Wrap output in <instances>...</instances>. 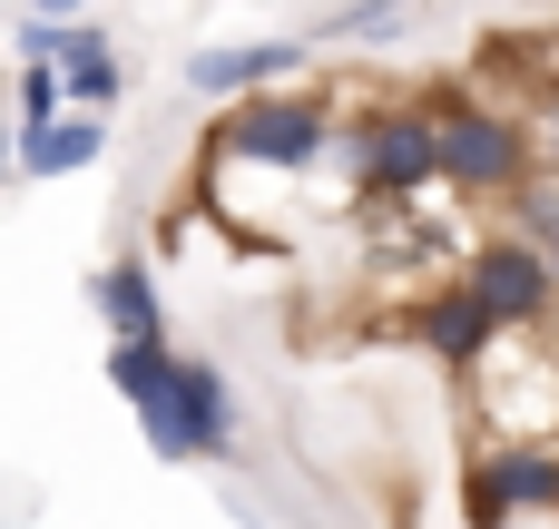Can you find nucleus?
Masks as SVG:
<instances>
[{"mask_svg": "<svg viewBox=\"0 0 559 529\" xmlns=\"http://www.w3.org/2000/svg\"><path fill=\"white\" fill-rule=\"evenodd\" d=\"M423 118H432V187H452V196H521L531 187V128L511 118V108H491V98H472V88H442V98H423Z\"/></svg>", "mask_w": 559, "mask_h": 529, "instance_id": "obj_1", "label": "nucleus"}, {"mask_svg": "<svg viewBox=\"0 0 559 529\" xmlns=\"http://www.w3.org/2000/svg\"><path fill=\"white\" fill-rule=\"evenodd\" d=\"M216 167H255V177H314L334 157V98L324 88H265L246 108H226V128L206 137Z\"/></svg>", "mask_w": 559, "mask_h": 529, "instance_id": "obj_2", "label": "nucleus"}, {"mask_svg": "<svg viewBox=\"0 0 559 529\" xmlns=\"http://www.w3.org/2000/svg\"><path fill=\"white\" fill-rule=\"evenodd\" d=\"M157 461H226L236 452V383L216 353H167V393L157 412H138Z\"/></svg>", "mask_w": 559, "mask_h": 529, "instance_id": "obj_3", "label": "nucleus"}, {"mask_svg": "<svg viewBox=\"0 0 559 529\" xmlns=\"http://www.w3.org/2000/svg\"><path fill=\"white\" fill-rule=\"evenodd\" d=\"M334 147H344V167H354V187H364L373 206H413V196L432 187V118H423V98L364 108Z\"/></svg>", "mask_w": 559, "mask_h": 529, "instance_id": "obj_4", "label": "nucleus"}, {"mask_svg": "<svg viewBox=\"0 0 559 529\" xmlns=\"http://www.w3.org/2000/svg\"><path fill=\"white\" fill-rule=\"evenodd\" d=\"M462 510H472V529L559 520V442H531V452H481V461H472V481H462Z\"/></svg>", "mask_w": 559, "mask_h": 529, "instance_id": "obj_5", "label": "nucleus"}, {"mask_svg": "<svg viewBox=\"0 0 559 529\" xmlns=\"http://www.w3.org/2000/svg\"><path fill=\"white\" fill-rule=\"evenodd\" d=\"M472 294H481V314L501 324V334H540L559 314L550 294V265H540V245H521V236H481L472 245V275H462Z\"/></svg>", "mask_w": 559, "mask_h": 529, "instance_id": "obj_6", "label": "nucleus"}, {"mask_svg": "<svg viewBox=\"0 0 559 529\" xmlns=\"http://www.w3.org/2000/svg\"><path fill=\"white\" fill-rule=\"evenodd\" d=\"M295 69H305V39H226V49L187 59V88L216 98V108H246L265 88H295Z\"/></svg>", "mask_w": 559, "mask_h": 529, "instance_id": "obj_7", "label": "nucleus"}, {"mask_svg": "<svg viewBox=\"0 0 559 529\" xmlns=\"http://www.w3.org/2000/svg\"><path fill=\"white\" fill-rule=\"evenodd\" d=\"M413 344H423L442 373H481V363L501 353V324H491L481 294L452 275V285H423V304H413Z\"/></svg>", "mask_w": 559, "mask_h": 529, "instance_id": "obj_8", "label": "nucleus"}, {"mask_svg": "<svg viewBox=\"0 0 559 529\" xmlns=\"http://www.w3.org/2000/svg\"><path fill=\"white\" fill-rule=\"evenodd\" d=\"M49 69H59V108H69V118H108V108L128 98V59H118V39L88 29V20L69 29V49H59Z\"/></svg>", "mask_w": 559, "mask_h": 529, "instance_id": "obj_9", "label": "nucleus"}, {"mask_svg": "<svg viewBox=\"0 0 559 529\" xmlns=\"http://www.w3.org/2000/svg\"><path fill=\"white\" fill-rule=\"evenodd\" d=\"M98 314H108V344H167L157 265H147V255H118V265L98 275Z\"/></svg>", "mask_w": 559, "mask_h": 529, "instance_id": "obj_10", "label": "nucleus"}, {"mask_svg": "<svg viewBox=\"0 0 559 529\" xmlns=\"http://www.w3.org/2000/svg\"><path fill=\"white\" fill-rule=\"evenodd\" d=\"M98 147H108V118H49L20 137V177H79Z\"/></svg>", "mask_w": 559, "mask_h": 529, "instance_id": "obj_11", "label": "nucleus"}, {"mask_svg": "<svg viewBox=\"0 0 559 529\" xmlns=\"http://www.w3.org/2000/svg\"><path fill=\"white\" fill-rule=\"evenodd\" d=\"M167 353H177V344H108V383H118L128 412H157V393H167Z\"/></svg>", "mask_w": 559, "mask_h": 529, "instance_id": "obj_12", "label": "nucleus"}, {"mask_svg": "<svg viewBox=\"0 0 559 529\" xmlns=\"http://www.w3.org/2000/svg\"><path fill=\"white\" fill-rule=\"evenodd\" d=\"M10 98H20V137H29V128H49V118H69V108H59V69H49V59H20Z\"/></svg>", "mask_w": 559, "mask_h": 529, "instance_id": "obj_13", "label": "nucleus"}, {"mask_svg": "<svg viewBox=\"0 0 559 529\" xmlns=\"http://www.w3.org/2000/svg\"><path fill=\"white\" fill-rule=\"evenodd\" d=\"M69 29H79L69 10H29V20H20V59H59V49H69Z\"/></svg>", "mask_w": 559, "mask_h": 529, "instance_id": "obj_14", "label": "nucleus"}, {"mask_svg": "<svg viewBox=\"0 0 559 529\" xmlns=\"http://www.w3.org/2000/svg\"><path fill=\"white\" fill-rule=\"evenodd\" d=\"M393 29H403V10H344V20H334V39H364V49L393 39Z\"/></svg>", "mask_w": 559, "mask_h": 529, "instance_id": "obj_15", "label": "nucleus"}, {"mask_svg": "<svg viewBox=\"0 0 559 529\" xmlns=\"http://www.w3.org/2000/svg\"><path fill=\"white\" fill-rule=\"evenodd\" d=\"M531 157L559 177V79H550V108H540V147H531Z\"/></svg>", "mask_w": 559, "mask_h": 529, "instance_id": "obj_16", "label": "nucleus"}, {"mask_svg": "<svg viewBox=\"0 0 559 529\" xmlns=\"http://www.w3.org/2000/svg\"><path fill=\"white\" fill-rule=\"evenodd\" d=\"M540 265H550V294H559V236H550V245H540Z\"/></svg>", "mask_w": 559, "mask_h": 529, "instance_id": "obj_17", "label": "nucleus"}]
</instances>
